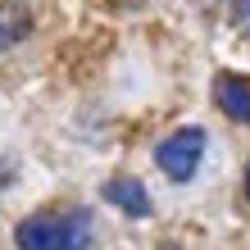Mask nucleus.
I'll return each mask as SVG.
<instances>
[{
    "mask_svg": "<svg viewBox=\"0 0 250 250\" xmlns=\"http://www.w3.org/2000/svg\"><path fill=\"white\" fill-rule=\"evenodd\" d=\"M91 218L82 209H46L19 223V250H86Z\"/></svg>",
    "mask_w": 250,
    "mask_h": 250,
    "instance_id": "1",
    "label": "nucleus"
},
{
    "mask_svg": "<svg viewBox=\"0 0 250 250\" xmlns=\"http://www.w3.org/2000/svg\"><path fill=\"white\" fill-rule=\"evenodd\" d=\"M155 159H159V168H164L173 182L196 178V168H200V159H205V132L200 127H178L173 137L159 141Z\"/></svg>",
    "mask_w": 250,
    "mask_h": 250,
    "instance_id": "2",
    "label": "nucleus"
},
{
    "mask_svg": "<svg viewBox=\"0 0 250 250\" xmlns=\"http://www.w3.org/2000/svg\"><path fill=\"white\" fill-rule=\"evenodd\" d=\"M214 100L223 105V114H232L237 123H250V78H237V73H218L214 82Z\"/></svg>",
    "mask_w": 250,
    "mask_h": 250,
    "instance_id": "3",
    "label": "nucleus"
},
{
    "mask_svg": "<svg viewBox=\"0 0 250 250\" xmlns=\"http://www.w3.org/2000/svg\"><path fill=\"white\" fill-rule=\"evenodd\" d=\"M27 27H32V14H27L23 0H0V50L23 41Z\"/></svg>",
    "mask_w": 250,
    "mask_h": 250,
    "instance_id": "4",
    "label": "nucleus"
},
{
    "mask_svg": "<svg viewBox=\"0 0 250 250\" xmlns=\"http://www.w3.org/2000/svg\"><path fill=\"white\" fill-rule=\"evenodd\" d=\"M105 200L119 205V209H127V214H150V196H146V187L132 182V178H114L105 187Z\"/></svg>",
    "mask_w": 250,
    "mask_h": 250,
    "instance_id": "5",
    "label": "nucleus"
},
{
    "mask_svg": "<svg viewBox=\"0 0 250 250\" xmlns=\"http://www.w3.org/2000/svg\"><path fill=\"white\" fill-rule=\"evenodd\" d=\"M232 19H237V27L250 37V0H232Z\"/></svg>",
    "mask_w": 250,
    "mask_h": 250,
    "instance_id": "6",
    "label": "nucleus"
},
{
    "mask_svg": "<svg viewBox=\"0 0 250 250\" xmlns=\"http://www.w3.org/2000/svg\"><path fill=\"white\" fill-rule=\"evenodd\" d=\"M246 191H250V168H246Z\"/></svg>",
    "mask_w": 250,
    "mask_h": 250,
    "instance_id": "7",
    "label": "nucleus"
},
{
    "mask_svg": "<svg viewBox=\"0 0 250 250\" xmlns=\"http://www.w3.org/2000/svg\"><path fill=\"white\" fill-rule=\"evenodd\" d=\"M127 5H141V0H127Z\"/></svg>",
    "mask_w": 250,
    "mask_h": 250,
    "instance_id": "8",
    "label": "nucleus"
},
{
    "mask_svg": "<svg viewBox=\"0 0 250 250\" xmlns=\"http://www.w3.org/2000/svg\"><path fill=\"white\" fill-rule=\"evenodd\" d=\"M164 250H178V246H164Z\"/></svg>",
    "mask_w": 250,
    "mask_h": 250,
    "instance_id": "9",
    "label": "nucleus"
}]
</instances>
